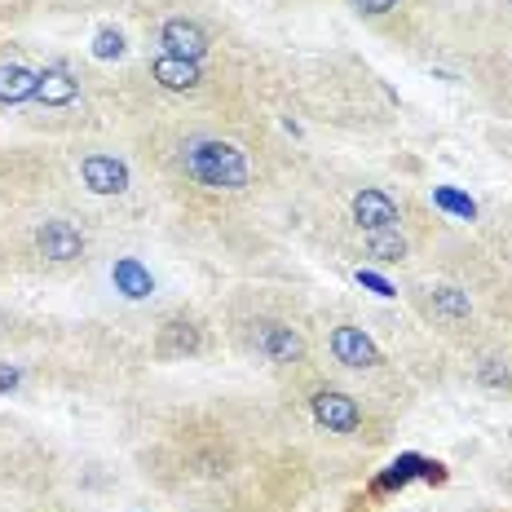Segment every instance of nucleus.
Segmentation results:
<instances>
[{"mask_svg":"<svg viewBox=\"0 0 512 512\" xmlns=\"http://www.w3.org/2000/svg\"><path fill=\"white\" fill-rule=\"evenodd\" d=\"M133 468L181 512H301L323 486V451L292 402L204 393L137 402Z\"/></svg>","mask_w":512,"mask_h":512,"instance_id":"1","label":"nucleus"},{"mask_svg":"<svg viewBox=\"0 0 512 512\" xmlns=\"http://www.w3.org/2000/svg\"><path fill=\"white\" fill-rule=\"evenodd\" d=\"M0 248L9 270L40 279H71L93 261V212L67 151L0 146Z\"/></svg>","mask_w":512,"mask_h":512,"instance_id":"2","label":"nucleus"},{"mask_svg":"<svg viewBox=\"0 0 512 512\" xmlns=\"http://www.w3.org/2000/svg\"><path fill=\"white\" fill-rule=\"evenodd\" d=\"M133 115L137 155L190 212H226L270 186V146H261L256 133H234L239 120L173 111Z\"/></svg>","mask_w":512,"mask_h":512,"instance_id":"3","label":"nucleus"},{"mask_svg":"<svg viewBox=\"0 0 512 512\" xmlns=\"http://www.w3.org/2000/svg\"><path fill=\"white\" fill-rule=\"evenodd\" d=\"M336 208H327L314 217V226L323 230L327 243H336L345 256L367 265H411L420 256V212L411 208V199L402 190L384 186V181H367V177H345L332 181L323 190Z\"/></svg>","mask_w":512,"mask_h":512,"instance_id":"4","label":"nucleus"},{"mask_svg":"<svg viewBox=\"0 0 512 512\" xmlns=\"http://www.w3.org/2000/svg\"><path fill=\"white\" fill-rule=\"evenodd\" d=\"M221 332L243 358L270 367L274 376H296L318 362L314 323L292 292L274 287H239L221 309Z\"/></svg>","mask_w":512,"mask_h":512,"instance_id":"5","label":"nucleus"},{"mask_svg":"<svg viewBox=\"0 0 512 512\" xmlns=\"http://www.w3.org/2000/svg\"><path fill=\"white\" fill-rule=\"evenodd\" d=\"M292 380V407L309 424V433L327 446H358V451H376L393 433V402L376 398L367 389L336 380L323 362L309 371H296Z\"/></svg>","mask_w":512,"mask_h":512,"instance_id":"6","label":"nucleus"},{"mask_svg":"<svg viewBox=\"0 0 512 512\" xmlns=\"http://www.w3.org/2000/svg\"><path fill=\"white\" fill-rule=\"evenodd\" d=\"M62 482L67 473L58 446L18 415L0 411V512H18L45 495H58Z\"/></svg>","mask_w":512,"mask_h":512,"instance_id":"7","label":"nucleus"},{"mask_svg":"<svg viewBox=\"0 0 512 512\" xmlns=\"http://www.w3.org/2000/svg\"><path fill=\"white\" fill-rule=\"evenodd\" d=\"M411 309L424 318V327L451 345H464L473 354L482 345V279L460 270H433L429 279L407 287Z\"/></svg>","mask_w":512,"mask_h":512,"instance_id":"8","label":"nucleus"},{"mask_svg":"<svg viewBox=\"0 0 512 512\" xmlns=\"http://www.w3.org/2000/svg\"><path fill=\"white\" fill-rule=\"evenodd\" d=\"M62 151H67L71 177H76L80 195L89 199V208H115L137 195V168L128 155L98 142H80V137L71 146H62Z\"/></svg>","mask_w":512,"mask_h":512,"instance_id":"9","label":"nucleus"},{"mask_svg":"<svg viewBox=\"0 0 512 512\" xmlns=\"http://www.w3.org/2000/svg\"><path fill=\"white\" fill-rule=\"evenodd\" d=\"M323 354H327L323 367H332L349 380H362V389L376 380L398 376V362H389L384 345L371 336V327L358 323V318H323Z\"/></svg>","mask_w":512,"mask_h":512,"instance_id":"10","label":"nucleus"},{"mask_svg":"<svg viewBox=\"0 0 512 512\" xmlns=\"http://www.w3.org/2000/svg\"><path fill=\"white\" fill-rule=\"evenodd\" d=\"M151 40H155V53H168V58H186V62H221L226 53V40H221V27L208 23L204 14L195 9H168L151 23Z\"/></svg>","mask_w":512,"mask_h":512,"instance_id":"11","label":"nucleus"},{"mask_svg":"<svg viewBox=\"0 0 512 512\" xmlns=\"http://www.w3.org/2000/svg\"><path fill=\"white\" fill-rule=\"evenodd\" d=\"M208 323L195 309H173L155 323L151 332V358L155 362H186V358H204L208 354Z\"/></svg>","mask_w":512,"mask_h":512,"instance_id":"12","label":"nucleus"},{"mask_svg":"<svg viewBox=\"0 0 512 512\" xmlns=\"http://www.w3.org/2000/svg\"><path fill=\"white\" fill-rule=\"evenodd\" d=\"M36 84H40V67L23 62L5 40L0 45V111H23L31 93H36Z\"/></svg>","mask_w":512,"mask_h":512,"instance_id":"13","label":"nucleus"},{"mask_svg":"<svg viewBox=\"0 0 512 512\" xmlns=\"http://www.w3.org/2000/svg\"><path fill=\"white\" fill-rule=\"evenodd\" d=\"M349 9H354L362 23H376V27L407 18V0H349Z\"/></svg>","mask_w":512,"mask_h":512,"instance_id":"14","label":"nucleus"},{"mask_svg":"<svg viewBox=\"0 0 512 512\" xmlns=\"http://www.w3.org/2000/svg\"><path fill=\"white\" fill-rule=\"evenodd\" d=\"M115 283H120L128 296H146V292H151V274H146L137 261H128V256H124V261H115Z\"/></svg>","mask_w":512,"mask_h":512,"instance_id":"15","label":"nucleus"},{"mask_svg":"<svg viewBox=\"0 0 512 512\" xmlns=\"http://www.w3.org/2000/svg\"><path fill=\"white\" fill-rule=\"evenodd\" d=\"M18 512H89V508H80L76 499H67V490H58V495H45V499H36V504H27Z\"/></svg>","mask_w":512,"mask_h":512,"instance_id":"16","label":"nucleus"},{"mask_svg":"<svg viewBox=\"0 0 512 512\" xmlns=\"http://www.w3.org/2000/svg\"><path fill=\"white\" fill-rule=\"evenodd\" d=\"M31 9H36V0H0V23H23L31 18Z\"/></svg>","mask_w":512,"mask_h":512,"instance_id":"17","label":"nucleus"},{"mask_svg":"<svg viewBox=\"0 0 512 512\" xmlns=\"http://www.w3.org/2000/svg\"><path fill=\"white\" fill-rule=\"evenodd\" d=\"M120 53H124L120 31H102L98 36V58H120Z\"/></svg>","mask_w":512,"mask_h":512,"instance_id":"18","label":"nucleus"},{"mask_svg":"<svg viewBox=\"0 0 512 512\" xmlns=\"http://www.w3.org/2000/svg\"><path fill=\"white\" fill-rule=\"evenodd\" d=\"M9 279V256H5V248H0V283Z\"/></svg>","mask_w":512,"mask_h":512,"instance_id":"19","label":"nucleus"},{"mask_svg":"<svg viewBox=\"0 0 512 512\" xmlns=\"http://www.w3.org/2000/svg\"><path fill=\"white\" fill-rule=\"evenodd\" d=\"M473 512H512L508 504H482V508H473Z\"/></svg>","mask_w":512,"mask_h":512,"instance_id":"20","label":"nucleus"},{"mask_svg":"<svg viewBox=\"0 0 512 512\" xmlns=\"http://www.w3.org/2000/svg\"><path fill=\"white\" fill-rule=\"evenodd\" d=\"M0 45H5V40H0Z\"/></svg>","mask_w":512,"mask_h":512,"instance_id":"21","label":"nucleus"}]
</instances>
